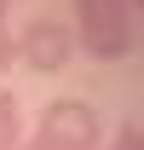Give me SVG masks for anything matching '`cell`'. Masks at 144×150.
Returning <instances> with one entry per match:
<instances>
[{"label":"cell","instance_id":"6da1fadb","mask_svg":"<svg viewBox=\"0 0 144 150\" xmlns=\"http://www.w3.org/2000/svg\"><path fill=\"white\" fill-rule=\"evenodd\" d=\"M75 40L98 64L127 58L133 52V6L127 0H75Z\"/></svg>","mask_w":144,"mask_h":150},{"label":"cell","instance_id":"7a4b0ae2","mask_svg":"<svg viewBox=\"0 0 144 150\" xmlns=\"http://www.w3.org/2000/svg\"><path fill=\"white\" fill-rule=\"evenodd\" d=\"M35 144H46V150H98L104 144V121H98V110L87 98H52L40 110Z\"/></svg>","mask_w":144,"mask_h":150},{"label":"cell","instance_id":"3957f363","mask_svg":"<svg viewBox=\"0 0 144 150\" xmlns=\"http://www.w3.org/2000/svg\"><path fill=\"white\" fill-rule=\"evenodd\" d=\"M12 52H18L23 69H35V75H58V69L75 58V35L64 29V23H52V18H35V23H23L18 35H12Z\"/></svg>","mask_w":144,"mask_h":150},{"label":"cell","instance_id":"277c9868","mask_svg":"<svg viewBox=\"0 0 144 150\" xmlns=\"http://www.w3.org/2000/svg\"><path fill=\"white\" fill-rule=\"evenodd\" d=\"M23 144V110H18V93L0 87V150H18Z\"/></svg>","mask_w":144,"mask_h":150},{"label":"cell","instance_id":"5b68a950","mask_svg":"<svg viewBox=\"0 0 144 150\" xmlns=\"http://www.w3.org/2000/svg\"><path fill=\"white\" fill-rule=\"evenodd\" d=\"M109 150H144V127H121Z\"/></svg>","mask_w":144,"mask_h":150},{"label":"cell","instance_id":"8992f818","mask_svg":"<svg viewBox=\"0 0 144 150\" xmlns=\"http://www.w3.org/2000/svg\"><path fill=\"white\" fill-rule=\"evenodd\" d=\"M18 64V52H12V29H0V75Z\"/></svg>","mask_w":144,"mask_h":150},{"label":"cell","instance_id":"52a82bcc","mask_svg":"<svg viewBox=\"0 0 144 150\" xmlns=\"http://www.w3.org/2000/svg\"><path fill=\"white\" fill-rule=\"evenodd\" d=\"M18 150H46V144H35V139H23V144H18Z\"/></svg>","mask_w":144,"mask_h":150},{"label":"cell","instance_id":"ba28073f","mask_svg":"<svg viewBox=\"0 0 144 150\" xmlns=\"http://www.w3.org/2000/svg\"><path fill=\"white\" fill-rule=\"evenodd\" d=\"M6 6H12V0H0V29H6Z\"/></svg>","mask_w":144,"mask_h":150},{"label":"cell","instance_id":"9c48e42d","mask_svg":"<svg viewBox=\"0 0 144 150\" xmlns=\"http://www.w3.org/2000/svg\"><path fill=\"white\" fill-rule=\"evenodd\" d=\"M138 6H144V0H138Z\"/></svg>","mask_w":144,"mask_h":150}]
</instances>
